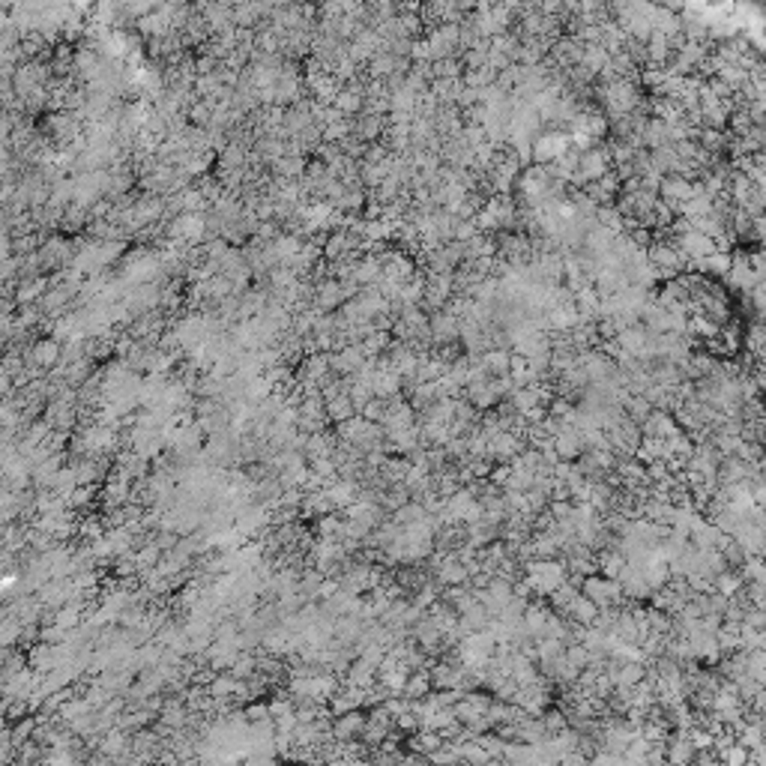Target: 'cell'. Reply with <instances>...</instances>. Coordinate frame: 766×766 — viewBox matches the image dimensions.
<instances>
[{"label":"cell","mask_w":766,"mask_h":766,"mask_svg":"<svg viewBox=\"0 0 766 766\" xmlns=\"http://www.w3.org/2000/svg\"><path fill=\"white\" fill-rule=\"evenodd\" d=\"M581 596L593 602L599 611H614L623 602V587L605 575H590L581 581Z\"/></svg>","instance_id":"1"},{"label":"cell","mask_w":766,"mask_h":766,"mask_svg":"<svg viewBox=\"0 0 766 766\" xmlns=\"http://www.w3.org/2000/svg\"><path fill=\"white\" fill-rule=\"evenodd\" d=\"M362 727H366V715H362V712H347V715L338 719L335 734L342 736V739H350V736H359Z\"/></svg>","instance_id":"2"}]
</instances>
